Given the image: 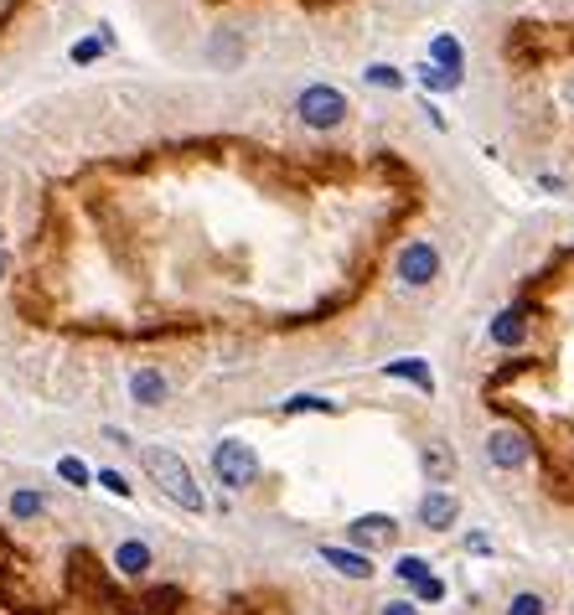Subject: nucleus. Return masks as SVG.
Returning <instances> with one entry per match:
<instances>
[{"mask_svg": "<svg viewBox=\"0 0 574 615\" xmlns=\"http://www.w3.org/2000/svg\"><path fill=\"white\" fill-rule=\"evenodd\" d=\"M409 600H414V605H440V600H445V584H440V579H419Z\"/></svg>", "mask_w": 574, "mask_h": 615, "instance_id": "20", "label": "nucleus"}, {"mask_svg": "<svg viewBox=\"0 0 574 615\" xmlns=\"http://www.w3.org/2000/svg\"><path fill=\"white\" fill-rule=\"evenodd\" d=\"M456 517H461V502H456V491H445V486H430L425 497H419V507H414V522L425 533H450Z\"/></svg>", "mask_w": 574, "mask_h": 615, "instance_id": "6", "label": "nucleus"}, {"mask_svg": "<svg viewBox=\"0 0 574 615\" xmlns=\"http://www.w3.org/2000/svg\"><path fill=\"white\" fill-rule=\"evenodd\" d=\"M321 564L337 569L342 579H373V553H357V548H321Z\"/></svg>", "mask_w": 574, "mask_h": 615, "instance_id": "10", "label": "nucleus"}, {"mask_svg": "<svg viewBox=\"0 0 574 615\" xmlns=\"http://www.w3.org/2000/svg\"><path fill=\"white\" fill-rule=\"evenodd\" d=\"M383 373H388V378H409L419 393H435V378H430V367L419 362V357H409V362H388Z\"/></svg>", "mask_w": 574, "mask_h": 615, "instance_id": "12", "label": "nucleus"}, {"mask_svg": "<svg viewBox=\"0 0 574 615\" xmlns=\"http://www.w3.org/2000/svg\"><path fill=\"white\" fill-rule=\"evenodd\" d=\"M57 476H63L68 486H88V481H94V471H88L78 455H63V460H57Z\"/></svg>", "mask_w": 574, "mask_h": 615, "instance_id": "19", "label": "nucleus"}, {"mask_svg": "<svg viewBox=\"0 0 574 615\" xmlns=\"http://www.w3.org/2000/svg\"><path fill=\"white\" fill-rule=\"evenodd\" d=\"M419 466H425L430 486H450L456 471H461V460H456V450H450L445 440H425V445H419Z\"/></svg>", "mask_w": 574, "mask_h": 615, "instance_id": "8", "label": "nucleus"}, {"mask_svg": "<svg viewBox=\"0 0 574 615\" xmlns=\"http://www.w3.org/2000/svg\"><path fill=\"white\" fill-rule=\"evenodd\" d=\"M150 543H140V538H125L114 548V574H125V579H145L150 574Z\"/></svg>", "mask_w": 574, "mask_h": 615, "instance_id": "11", "label": "nucleus"}, {"mask_svg": "<svg viewBox=\"0 0 574 615\" xmlns=\"http://www.w3.org/2000/svg\"><path fill=\"white\" fill-rule=\"evenodd\" d=\"M47 512V497H42V491H32V486H16L11 491V517L16 522H32V517H42Z\"/></svg>", "mask_w": 574, "mask_h": 615, "instance_id": "13", "label": "nucleus"}, {"mask_svg": "<svg viewBox=\"0 0 574 615\" xmlns=\"http://www.w3.org/2000/svg\"><path fill=\"white\" fill-rule=\"evenodd\" d=\"M99 486H104V491H114V497H130V481L119 476V471H99Z\"/></svg>", "mask_w": 574, "mask_h": 615, "instance_id": "22", "label": "nucleus"}, {"mask_svg": "<svg viewBox=\"0 0 574 615\" xmlns=\"http://www.w3.org/2000/svg\"><path fill=\"white\" fill-rule=\"evenodd\" d=\"M6 269H11V259H6V249H0V280H6Z\"/></svg>", "mask_w": 574, "mask_h": 615, "instance_id": "26", "label": "nucleus"}, {"mask_svg": "<svg viewBox=\"0 0 574 615\" xmlns=\"http://www.w3.org/2000/svg\"><path fill=\"white\" fill-rule=\"evenodd\" d=\"M213 476H218L228 491H249V486L259 481V455H254V445H244V440H218V445H213Z\"/></svg>", "mask_w": 574, "mask_h": 615, "instance_id": "5", "label": "nucleus"}, {"mask_svg": "<svg viewBox=\"0 0 574 615\" xmlns=\"http://www.w3.org/2000/svg\"><path fill=\"white\" fill-rule=\"evenodd\" d=\"M140 466L150 471V481H156L166 497L181 507V512H207V497H202V486L192 476V466L181 460L176 450H161V445H140Z\"/></svg>", "mask_w": 574, "mask_h": 615, "instance_id": "1", "label": "nucleus"}, {"mask_svg": "<svg viewBox=\"0 0 574 615\" xmlns=\"http://www.w3.org/2000/svg\"><path fill=\"white\" fill-rule=\"evenodd\" d=\"M466 548H471V553H492V538H487V533H466Z\"/></svg>", "mask_w": 574, "mask_h": 615, "instance_id": "25", "label": "nucleus"}, {"mask_svg": "<svg viewBox=\"0 0 574 615\" xmlns=\"http://www.w3.org/2000/svg\"><path fill=\"white\" fill-rule=\"evenodd\" d=\"M347 538L357 543V548H378V543H399V522L388 517V512H368V517H357L352 528H347Z\"/></svg>", "mask_w": 574, "mask_h": 615, "instance_id": "9", "label": "nucleus"}, {"mask_svg": "<svg viewBox=\"0 0 574 615\" xmlns=\"http://www.w3.org/2000/svg\"><path fill=\"white\" fill-rule=\"evenodd\" d=\"M487 466H497V471H523V466H533V440H528V429L523 424H512V419H502V424H492V435H487Z\"/></svg>", "mask_w": 574, "mask_h": 615, "instance_id": "4", "label": "nucleus"}, {"mask_svg": "<svg viewBox=\"0 0 574 615\" xmlns=\"http://www.w3.org/2000/svg\"><path fill=\"white\" fill-rule=\"evenodd\" d=\"M440 269H445V254H440L435 238H404V243H399L394 274H399L409 290H430V285L440 280Z\"/></svg>", "mask_w": 574, "mask_h": 615, "instance_id": "2", "label": "nucleus"}, {"mask_svg": "<svg viewBox=\"0 0 574 615\" xmlns=\"http://www.w3.org/2000/svg\"><path fill=\"white\" fill-rule=\"evenodd\" d=\"M394 574L404 579V584H419V579H430V564L419 559V553H399V564H394Z\"/></svg>", "mask_w": 574, "mask_h": 615, "instance_id": "17", "label": "nucleus"}, {"mask_svg": "<svg viewBox=\"0 0 574 615\" xmlns=\"http://www.w3.org/2000/svg\"><path fill=\"white\" fill-rule=\"evenodd\" d=\"M378 615H419V605L414 600H388V605H378Z\"/></svg>", "mask_w": 574, "mask_h": 615, "instance_id": "23", "label": "nucleus"}, {"mask_svg": "<svg viewBox=\"0 0 574 615\" xmlns=\"http://www.w3.org/2000/svg\"><path fill=\"white\" fill-rule=\"evenodd\" d=\"M362 78H368L373 88H388V94H399V88H409V78H404L399 68H388V63H373V68L362 73Z\"/></svg>", "mask_w": 574, "mask_h": 615, "instance_id": "15", "label": "nucleus"}, {"mask_svg": "<svg viewBox=\"0 0 574 615\" xmlns=\"http://www.w3.org/2000/svg\"><path fill=\"white\" fill-rule=\"evenodd\" d=\"M295 114H300V125H306V130H337V125H347L352 109H347V94H342V88L311 83V88H300Z\"/></svg>", "mask_w": 574, "mask_h": 615, "instance_id": "3", "label": "nucleus"}, {"mask_svg": "<svg viewBox=\"0 0 574 615\" xmlns=\"http://www.w3.org/2000/svg\"><path fill=\"white\" fill-rule=\"evenodd\" d=\"M435 63H440L445 73L461 78V63H466V57H461V42H456V37H435Z\"/></svg>", "mask_w": 574, "mask_h": 615, "instance_id": "14", "label": "nucleus"}, {"mask_svg": "<svg viewBox=\"0 0 574 615\" xmlns=\"http://www.w3.org/2000/svg\"><path fill=\"white\" fill-rule=\"evenodd\" d=\"M507 615H549V600L533 595V590H523V595L507 600Z\"/></svg>", "mask_w": 574, "mask_h": 615, "instance_id": "18", "label": "nucleus"}, {"mask_svg": "<svg viewBox=\"0 0 574 615\" xmlns=\"http://www.w3.org/2000/svg\"><path fill=\"white\" fill-rule=\"evenodd\" d=\"M419 73H425V88H461V78L445 68H419Z\"/></svg>", "mask_w": 574, "mask_h": 615, "instance_id": "21", "label": "nucleus"}, {"mask_svg": "<svg viewBox=\"0 0 574 615\" xmlns=\"http://www.w3.org/2000/svg\"><path fill=\"white\" fill-rule=\"evenodd\" d=\"M285 414H331V398H316V393H295V398H285Z\"/></svg>", "mask_w": 574, "mask_h": 615, "instance_id": "16", "label": "nucleus"}, {"mask_svg": "<svg viewBox=\"0 0 574 615\" xmlns=\"http://www.w3.org/2000/svg\"><path fill=\"white\" fill-rule=\"evenodd\" d=\"M130 398H135L140 409H161L166 398H171V383H166V373H161V367L140 362L135 373H130Z\"/></svg>", "mask_w": 574, "mask_h": 615, "instance_id": "7", "label": "nucleus"}, {"mask_svg": "<svg viewBox=\"0 0 574 615\" xmlns=\"http://www.w3.org/2000/svg\"><path fill=\"white\" fill-rule=\"evenodd\" d=\"M94 57H99V42H78L73 47V63H94Z\"/></svg>", "mask_w": 574, "mask_h": 615, "instance_id": "24", "label": "nucleus"}]
</instances>
